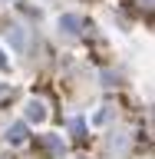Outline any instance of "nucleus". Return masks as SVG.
I'll return each mask as SVG.
<instances>
[{
    "label": "nucleus",
    "instance_id": "7ed1b4c3",
    "mask_svg": "<svg viewBox=\"0 0 155 159\" xmlns=\"http://www.w3.org/2000/svg\"><path fill=\"white\" fill-rule=\"evenodd\" d=\"M59 27H66V33H79V17H63Z\"/></svg>",
    "mask_w": 155,
    "mask_h": 159
},
{
    "label": "nucleus",
    "instance_id": "20e7f679",
    "mask_svg": "<svg viewBox=\"0 0 155 159\" xmlns=\"http://www.w3.org/2000/svg\"><path fill=\"white\" fill-rule=\"evenodd\" d=\"M0 70H7V60H3V53H0Z\"/></svg>",
    "mask_w": 155,
    "mask_h": 159
},
{
    "label": "nucleus",
    "instance_id": "f257e3e1",
    "mask_svg": "<svg viewBox=\"0 0 155 159\" xmlns=\"http://www.w3.org/2000/svg\"><path fill=\"white\" fill-rule=\"evenodd\" d=\"M27 119H33V123H43L46 119V109H43V103H27Z\"/></svg>",
    "mask_w": 155,
    "mask_h": 159
},
{
    "label": "nucleus",
    "instance_id": "f03ea898",
    "mask_svg": "<svg viewBox=\"0 0 155 159\" xmlns=\"http://www.w3.org/2000/svg\"><path fill=\"white\" fill-rule=\"evenodd\" d=\"M7 139H10V143H23V139H27V126H23V123H17V126H10Z\"/></svg>",
    "mask_w": 155,
    "mask_h": 159
}]
</instances>
